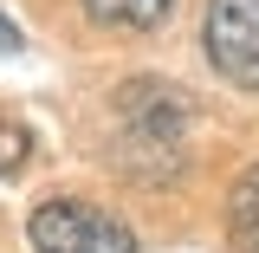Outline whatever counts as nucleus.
<instances>
[{"label":"nucleus","mask_w":259,"mask_h":253,"mask_svg":"<svg viewBox=\"0 0 259 253\" xmlns=\"http://www.w3.org/2000/svg\"><path fill=\"white\" fill-rule=\"evenodd\" d=\"M26 240H32V253H136V234H130L110 208L78 201V195H46V201H32Z\"/></svg>","instance_id":"obj_1"},{"label":"nucleus","mask_w":259,"mask_h":253,"mask_svg":"<svg viewBox=\"0 0 259 253\" xmlns=\"http://www.w3.org/2000/svg\"><path fill=\"white\" fill-rule=\"evenodd\" d=\"M201 52H207V65L227 85L259 91V0H207Z\"/></svg>","instance_id":"obj_2"},{"label":"nucleus","mask_w":259,"mask_h":253,"mask_svg":"<svg viewBox=\"0 0 259 253\" xmlns=\"http://www.w3.org/2000/svg\"><path fill=\"white\" fill-rule=\"evenodd\" d=\"M110 104H117V124L130 136H143L149 150H175L194 130V97L168 78H130V85L110 91Z\"/></svg>","instance_id":"obj_3"},{"label":"nucleus","mask_w":259,"mask_h":253,"mask_svg":"<svg viewBox=\"0 0 259 253\" xmlns=\"http://www.w3.org/2000/svg\"><path fill=\"white\" fill-rule=\"evenodd\" d=\"M227 253H259V162H246L227 189Z\"/></svg>","instance_id":"obj_4"},{"label":"nucleus","mask_w":259,"mask_h":253,"mask_svg":"<svg viewBox=\"0 0 259 253\" xmlns=\"http://www.w3.org/2000/svg\"><path fill=\"white\" fill-rule=\"evenodd\" d=\"M84 13L104 32H156L175 13V0H84Z\"/></svg>","instance_id":"obj_5"},{"label":"nucleus","mask_w":259,"mask_h":253,"mask_svg":"<svg viewBox=\"0 0 259 253\" xmlns=\"http://www.w3.org/2000/svg\"><path fill=\"white\" fill-rule=\"evenodd\" d=\"M26 156H32V136H26V124L0 117V175H13V169H20Z\"/></svg>","instance_id":"obj_6"},{"label":"nucleus","mask_w":259,"mask_h":253,"mask_svg":"<svg viewBox=\"0 0 259 253\" xmlns=\"http://www.w3.org/2000/svg\"><path fill=\"white\" fill-rule=\"evenodd\" d=\"M0 52H20V26H13L7 13H0Z\"/></svg>","instance_id":"obj_7"}]
</instances>
